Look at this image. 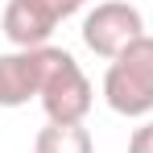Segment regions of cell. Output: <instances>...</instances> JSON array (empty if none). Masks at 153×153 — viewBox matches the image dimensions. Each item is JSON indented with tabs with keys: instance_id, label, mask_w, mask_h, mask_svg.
<instances>
[{
	"instance_id": "cell-1",
	"label": "cell",
	"mask_w": 153,
	"mask_h": 153,
	"mask_svg": "<svg viewBox=\"0 0 153 153\" xmlns=\"http://www.w3.org/2000/svg\"><path fill=\"white\" fill-rule=\"evenodd\" d=\"M103 100L116 116H132V120L153 112V33L137 37L108 62Z\"/></svg>"
},
{
	"instance_id": "cell-2",
	"label": "cell",
	"mask_w": 153,
	"mask_h": 153,
	"mask_svg": "<svg viewBox=\"0 0 153 153\" xmlns=\"http://www.w3.org/2000/svg\"><path fill=\"white\" fill-rule=\"evenodd\" d=\"M37 100H42V108L54 124H83L91 103H95V91H91V79L83 75V66L66 50H58Z\"/></svg>"
},
{
	"instance_id": "cell-3",
	"label": "cell",
	"mask_w": 153,
	"mask_h": 153,
	"mask_svg": "<svg viewBox=\"0 0 153 153\" xmlns=\"http://www.w3.org/2000/svg\"><path fill=\"white\" fill-rule=\"evenodd\" d=\"M79 8L83 0H8L0 29L17 50H37V46H50V33L58 29V21L75 17Z\"/></svg>"
},
{
	"instance_id": "cell-4",
	"label": "cell",
	"mask_w": 153,
	"mask_h": 153,
	"mask_svg": "<svg viewBox=\"0 0 153 153\" xmlns=\"http://www.w3.org/2000/svg\"><path fill=\"white\" fill-rule=\"evenodd\" d=\"M137 37H145V17L128 0H103L83 17V46L108 62L124 46H132Z\"/></svg>"
},
{
	"instance_id": "cell-5",
	"label": "cell",
	"mask_w": 153,
	"mask_h": 153,
	"mask_svg": "<svg viewBox=\"0 0 153 153\" xmlns=\"http://www.w3.org/2000/svg\"><path fill=\"white\" fill-rule=\"evenodd\" d=\"M54 54H58V46L0 54V108H21V103L37 100L42 95V83L50 75Z\"/></svg>"
},
{
	"instance_id": "cell-6",
	"label": "cell",
	"mask_w": 153,
	"mask_h": 153,
	"mask_svg": "<svg viewBox=\"0 0 153 153\" xmlns=\"http://www.w3.org/2000/svg\"><path fill=\"white\" fill-rule=\"evenodd\" d=\"M33 153H95V141L83 124H46L33 141Z\"/></svg>"
},
{
	"instance_id": "cell-7",
	"label": "cell",
	"mask_w": 153,
	"mask_h": 153,
	"mask_svg": "<svg viewBox=\"0 0 153 153\" xmlns=\"http://www.w3.org/2000/svg\"><path fill=\"white\" fill-rule=\"evenodd\" d=\"M128 153H153V120H145L141 128H132V137H128Z\"/></svg>"
}]
</instances>
